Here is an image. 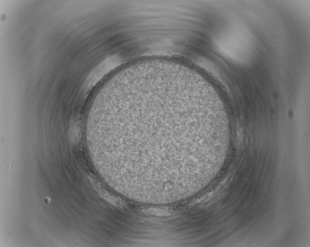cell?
Here are the masks:
<instances>
[{
  "label": "cell",
  "mask_w": 310,
  "mask_h": 247,
  "mask_svg": "<svg viewBox=\"0 0 310 247\" xmlns=\"http://www.w3.org/2000/svg\"><path fill=\"white\" fill-rule=\"evenodd\" d=\"M91 127L100 170L116 191L169 201L197 175L198 144L209 136L210 123L206 107L190 93L156 83L112 99L96 110Z\"/></svg>",
  "instance_id": "obj_1"
}]
</instances>
